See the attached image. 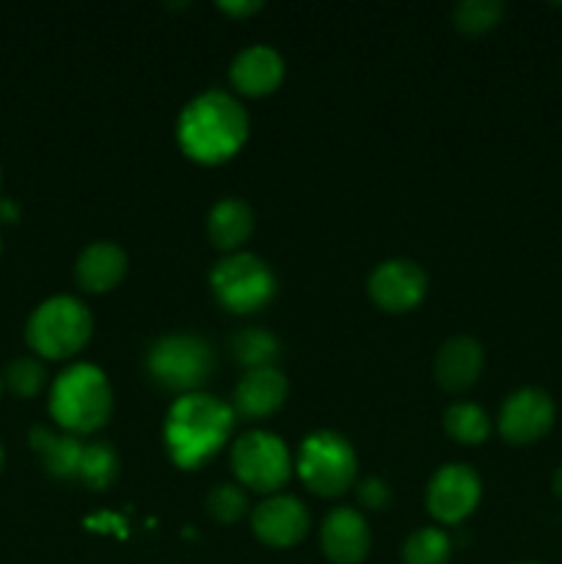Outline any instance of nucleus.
I'll list each match as a JSON object with an SVG mask.
<instances>
[{
    "mask_svg": "<svg viewBox=\"0 0 562 564\" xmlns=\"http://www.w3.org/2000/svg\"><path fill=\"white\" fill-rule=\"evenodd\" d=\"M248 138V113L231 94L209 88L182 108L176 121L180 149L202 165H220L235 158Z\"/></svg>",
    "mask_w": 562,
    "mask_h": 564,
    "instance_id": "nucleus-1",
    "label": "nucleus"
},
{
    "mask_svg": "<svg viewBox=\"0 0 562 564\" xmlns=\"http://www.w3.org/2000/svg\"><path fill=\"white\" fill-rule=\"evenodd\" d=\"M235 430V411L213 394L176 397L163 424L165 449L174 466L193 471L218 455Z\"/></svg>",
    "mask_w": 562,
    "mask_h": 564,
    "instance_id": "nucleus-2",
    "label": "nucleus"
},
{
    "mask_svg": "<svg viewBox=\"0 0 562 564\" xmlns=\"http://www.w3.org/2000/svg\"><path fill=\"white\" fill-rule=\"evenodd\" d=\"M114 411L108 378L94 364H72L50 389V413L69 435H88L105 427Z\"/></svg>",
    "mask_w": 562,
    "mask_h": 564,
    "instance_id": "nucleus-3",
    "label": "nucleus"
},
{
    "mask_svg": "<svg viewBox=\"0 0 562 564\" xmlns=\"http://www.w3.org/2000/svg\"><path fill=\"white\" fill-rule=\"evenodd\" d=\"M94 319L88 308L72 295H55L33 308L25 325V339L44 358H72L88 345Z\"/></svg>",
    "mask_w": 562,
    "mask_h": 564,
    "instance_id": "nucleus-4",
    "label": "nucleus"
},
{
    "mask_svg": "<svg viewBox=\"0 0 562 564\" xmlns=\"http://www.w3.org/2000/svg\"><path fill=\"white\" fill-rule=\"evenodd\" d=\"M215 369L213 350L202 336L169 334L160 336L147 352V372L160 389L174 394H196Z\"/></svg>",
    "mask_w": 562,
    "mask_h": 564,
    "instance_id": "nucleus-5",
    "label": "nucleus"
},
{
    "mask_svg": "<svg viewBox=\"0 0 562 564\" xmlns=\"http://www.w3.org/2000/svg\"><path fill=\"white\" fill-rule=\"evenodd\" d=\"M358 471L356 449L345 435L334 430H317L306 435L298 452V477L312 494L334 499L353 485Z\"/></svg>",
    "mask_w": 562,
    "mask_h": 564,
    "instance_id": "nucleus-6",
    "label": "nucleus"
},
{
    "mask_svg": "<svg viewBox=\"0 0 562 564\" xmlns=\"http://www.w3.org/2000/svg\"><path fill=\"white\" fill-rule=\"evenodd\" d=\"M213 295L226 312L251 314L275 297V275L264 259L237 251L220 259L209 273Z\"/></svg>",
    "mask_w": 562,
    "mask_h": 564,
    "instance_id": "nucleus-7",
    "label": "nucleus"
},
{
    "mask_svg": "<svg viewBox=\"0 0 562 564\" xmlns=\"http://www.w3.org/2000/svg\"><path fill=\"white\" fill-rule=\"evenodd\" d=\"M231 471L248 490L273 496L275 490L284 488L292 474L290 452L279 435L253 430L231 446Z\"/></svg>",
    "mask_w": 562,
    "mask_h": 564,
    "instance_id": "nucleus-8",
    "label": "nucleus"
},
{
    "mask_svg": "<svg viewBox=\"0 0 562 564\" xmlns=\"http://www.w3.org/2000/svg\"><path fill=\"white\" fill-rule=\"evenodd\" d=\"M483 496V482L474 468L450 463L439 468L430 479L428 488V510L435 521L441 523H461L463 518L472 516Z\"/></svg>",
    "mask_w": 562,
    "mask_h": 564,
    "instance_id": "nucleus-9",
    "label": "nucleus"
},
{
    "mask_svg": "<svg viewBox=\"0 0 562 564\" xmlns=\"http://www.w3.org/2000/svg\"><path fill=\"white\" fill-rule=\"evenodd\" d=\"M424 295H428V275L411 259H386L369 275V297L383 312H411L424 301Z\"/></svg>",
    "mask_w": 562,
    "mask_h": 564,
    "instance_id": "nucleus-10",
    "label": "nucleus"
},
{
    "mask_svg": "<svg viewBox=\"0 0 562 564\" xmlns=\"http://www.w3.org/2000/svg\"><path fill=\"white\" fill-rule=\"evenodd\" d=\"M554 402L543 389H521L505 400L499 411V433L510 444L523 446L543 438L554 424Z\"/></svg>",
    "mask_w": 562,
    "mask_h": 564,
    "instance_id": "nucleus-11",
    "label": "nucleus"
},
{
    "mask_svg": "<svg viewBox=\"0 0 562 564\" xmlns=\"http://www.w3.org/2000/svg\"><path fill=\"white\" fill-rule=\"evenodd\" d=\"M251 529L270 549H292L309 532V512L295 496H270L251 512Z\"/></svg>",
    "mask_w": 562,
    "mask_h": 564,
    "instance_id": "nucleus-12",
    "label": "nucleus"
},
{
    "mask_svg": "<svg viewBox=\"0 0 562 564\" xmlns=\"http://www.w3.org/2000/svg\"><path fill=\"white\" fill-rule=\"evenodd\" d=\"M320 543L323 554L334 564H361L372 545V534L361 512L353 507H336L323 521Z\"/></svg>",
    "mask_w": 562,
    "mask_h": 564,
    "instance_id": "nucleus-13",
    "label": "nucleus"
},
{
    "mask_svg": "<svg viewBox=\"0 0 562 564\" xmlns=\"http://www.w3.org/2000/svg\"><path fill=\"white\" fill-rule=\"evenodd\" d=\"M287 391H290L287 378L275 367L251 369V372L242 375L240 383H237L231 411H235V416L246 419V422L268 419L284 405Z\"/></svg>",
    "mask_w": 562,
    "mask_h": 564,
    "instance_id": "nucleus-14",
    "label": "nucleus"
},
{
    "mask_svg": "<svg viewBox=\"0 0 562 564\" xmlns=\"http://www.w3.org/2000/svg\"><path fill=\"white\" fill-rule=\"evenodd\" d=\"M229 80L246 97H268L284 80V58L268 44H251L231 61Z\"/></svg>",
    "mask_w": 562,
    "mask_h": 564,
    "instance_id": "nucleus-15",
    "label": "nucleus"
},
{
    "mask_svg": "<svg viewBox=\"0 0 562 564\" xmlns=\"http://www.w3.org/2000/svg\"><path fill=\"white\" fill-rule=\"evenodd\" d=\"M485 352L479 341L472 336H452L435 356V380L446 391H466L483 375Z\"/></svg>",
    "mask_w": 562,
    "mask_h": 564,
    "instance_id": "nucleus-16",
    "label": "nucleus"
},
{
    "mask_svg": "<svg viewBox=\"0 0 562 564\" xmlns=\"http://www.w3.org/2000/svg\"><path fill=\"white\" fill-rule=\"evenodd\" d=\"M127 253L116 242H91L86 251L77 257L75 279L86 292H110L127 275Z\"/></svg>",
    "mask_w": 562,
    "mask_h": 564,
    "instance_id": "nucleus-17",
    "label": "nucleus"
},
{
    "mask_svg": "<svg viewBox=\"0 0 562 564\" xmlns=\"http://www.w3.org/2000/svg\"><path fill=\"white\" fill-rule=\"evenodd\" d=\"M207 231L218 251L237 253L253 231V209L242 198H224L209 209Z\"/></svg>",
    "mask_w": 562,
    "mask_h": 564,
    "instance_id": "nucleus-18",
    "label": "nucleus"
},
{
    "mask_svg": "<svg viewBox=\"0 0 562 564\" xmlns=\"http://www.w3.org/2000/svg\"><path fill=\"white\" fill-rule=\"evenodd\" d=\"M31 446L42 455L44 468L55 479H77L80 471L83 444L77 435H58L47 427L31 430Z\"/></svg>",
    "mask_w": 562,
    "mask_h": 564,
    "instance_id": "nucleus-19",
    "label": "nucleus"
},
{
    "mask_svg": "<svg viewBox=\"0 0 562 564\" xmlns=\"http://www.w3.org/2000/svg\"><path fill=\"white\" fill-rule=\"evenodd\" d=\"M444 430L452 441L466 446L485 444L490 435V419L474 402H455L444 413Z\"/></svg>",
    "mask_w": 562,
    "mask_h": 564,
    "instance_id": "nucleus-20",
    "label": "nucleus"
},
{
    "mask_svg": "<svg viewBox=\"0 0 562 564\" xmlns=\"http://www.w3.org/2000/svg\"><path fill=\"white\" fill-rule=\"evenodd\" d=\"M116 477H119V455H116L114 446L105 444V441H94V444L83 446L77 479L86 488L108 490L116 482Z\"/></svg>",
    "mask_w": 562,
    "mask_h": 564,
    "instance_id": "nucleus-21",
    "label": "nucleus"
},
{
    "mask_svg": "<svg viewBox=\"0 0 562 564\" xmlns=\"http://www.w3.org/2000/svg\"><path fill=\"white\" fill-rule=\"evenodd\" d=\"M231 352H235V361H240L251 372V369L273 367L275 358L281 356V345L270 330L246 328L231 339Z\"/></svg>",
    "mask_w": 562,
    "mask_h": 564,
    "instance_id": "nucleus-22",
    "label": "nucleus"
},
{
    "mask_svg": "<svg viewBox=\"0 0 562 564\" xmlns=\"http://www.w3.org/2000/svg\"><path fill=\"white\" fill-rule=\"evenodd\" d=\"M452 556V543L441 529L428 527L413 532L402 545L406 564H446Z\"/></svg>",
    "mask_w": 562,
    "mask_h": 564,
    "instance_id": "nucleus-23",
    "label": "nucleus"
},
{
    "mask_svg": "<svg viewBox=\"0 0 562 564\" xmlns=\"http://www.w3.org/2000/svg\"><path fill=\"white\" fill-rule=\"evenodd\" d=\"M3 380L11 394L36 397L44 389V383H47V369H44V364L39 358L20 356L6 367Z\"/></svg>",
    "mask_w": 562,
    "mask_h": 564,
    "instance_id": "nucleus-24",
    "label": "nucleus"
},
{
    "mask_svg": "<svg viewBox=\"0 0 562 564\" xmlns=\"http://www.w3.org/2000/svg\"><path fill=\"white\" fill-rule=\"evenodd\" d=\"M505 17V3L499 0H463L455 9V25L466 33H485L496 28Z\"/></svg>",
    "mask_w": 562,
    "mask_h": 564,
    "instance_id": "nucleus-25",
    "label": "nucleus"
},
{
    "mask_svg": "<svg viewBox=\"0 0 562 564\" xmlns=\"http://www.w3.org/2000/svg\"><path fill=\"white\" fill-rule=\"evenodd\" d=\"M207 512H209V518H215V521H218V523L240 521V518L248 512L246 490H242L240 485L220 482L218 488L209 490Z\"/></svg>",
    "mask_w": 562,
    "mask_h": 564,
    "instance_id": "nucleus-26",
    "label": "nucleus"
},
{
    "mask_svg": "<svg viewBox=\"0 0 562 564\" xmlns=\"http://www.w3.org/2000/svg\"><path fill=\"white\" fill-rule=\"evenodd\" d=\"M391 499L389 485L383 482L380 477H367L358 482V501H361L367 510H383Z\"/></svg>",
    "mask_w": 562,
    "mask_h": 564,
    "instance_id": "nucleus-27",
    "label": "nucleus"
},
{
    "mask_svg": "<svg viewBox=\"0 0 562 564\" xmlns=\"http://www.w3.org/2000/svg\"><path fill=\"white\" fill-rule=\"evenodd\" d=\"M218 9L231 17H248L253 14V11L262 9V3H257V0H253V3H240V0H237V3H218Z\"/></svg>",
    "mask_w": 562,
    "mask_h": 564,
    "instance_id": "nucleus-28",
    "label": "nucleus"
},
{
    "mask_svg": "<svg viewBox=\"0 0 562 564\" xmlns=\"http://www.w3.org/2000/svg\"><path fill=\"white\" fill-rule=\"evenodd\" d=\"M554 494L562 499V466L554 471Z\"/></svg>",
    "mask_w": 562,
    "mask_h": 564,
    "instance_id": "nucleus-29",
    "label": "nucleus"
},
{
    "mask_svg": "<svg viewBox=\"0 0 562 564\" xmlns=\"http://www.w3.org/2000/svg\"><path fill=\"white\" fill-rule=\"evenodd\" d=\"M3 463H6V452H3V444H0V468H3Z\"/></svg>",
    "mask_w": 562,
    "mask_h": 564,
    "instance_id": "nucleus-30",
    "label": "nucleus"
},
{
    "mask_svg": "<svg viewBox=\"0 0 562 564\" xmlns=\"http://www.w3.org/2000/svg\"><path fill=\"white\" fill-rule=\"evenodd\" d=\"M521 564H538V562H521Z\"/></svg>",
    "mask_w": 562,
    "mask_h": 564,
    "instance_id": "nucleus-31",
    "label": "nucleus"
},
{
    "mask_svg": "<svg viewBox=\"0 0 562 564\" xmlns=\"http://www.w3.org/2000/svg\"><path fill=\"white\" fill-rule=\"evenodd\" d=\"M0 389H3V383H0Z\"/></svg>",
    "mask_w": 562,
    "mask_h": 564,
    "instance_id": "nucleus-32",
    "label": "nucleus"
}]
</instances>
